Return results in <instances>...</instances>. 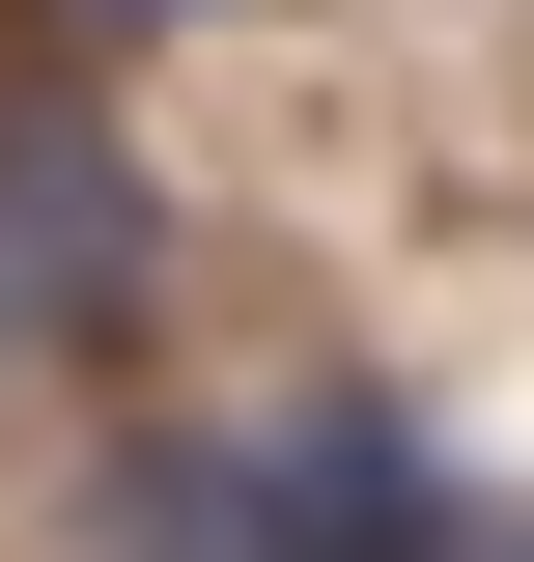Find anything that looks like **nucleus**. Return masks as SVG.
Returning <instances> with one entry per match:
<instances>
[{"label": "nucleus", "mask_w": 534, "mask_h": 562, "mask_svg": "<svg viewBox=\"0 0 534 562\" xmlns=\"http://www.w3.org/2000/svg\"><path fill=\"white\" fill-rule=\"evenodd\" d=\"M0 310H141V169L85 113H0Z\"/></svg>", "instance_id": "obj_1"}, {"label": "nucleus", "mask_w": 534, "mask_h": 562, "mask_svg": "<svg viewBox=\"0 0 534 562\" xmlns=\"http://www.w3.org/2000/svg\"><path fill=\"white\" fill-rule=\"evenodd\" d=\"M0 338H29V310H0Z\"/></svg>", "instance_id": "obj_2"}]
</instances>
